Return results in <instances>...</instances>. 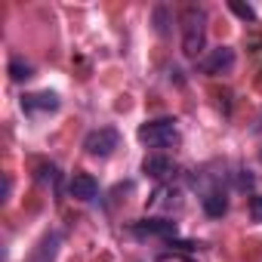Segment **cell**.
Segmentation results:
<instances>
[{
    "label": "cell",
    "mask_w": 262,
    "mask_h": 262,
    "mask_svg": "<svg viewBox=\"0 0 262 262\" xmlns=\"http://www.w3.org/2000/svg\"><path fill=\"white\" fill-rule=\"evenodd\" d=\"M207 47V13L201 7H188L182 13V53L198 59Z\"/></svg>",
    "instance_id": "1"
},
{
    "label": "cell",
    "mask_w": 262,
    "mask_h": 262,
    "mask_svg": "<svg viewBox=\"0 0 262 262\" xmlns=\"http://www.w3.org/2000/svg\"><path fill=\"white\" fill-rule=\"evenodd\" d=\"M136 136L142 145L148 148H170L179 142V126H176V117H161V120H148L136 129Z\"/></svg>",
    "instance_id": "2"
},
{
    "label": "cell",
    "mask_w": 262,
    "mask_h": 262,
    "mask_svg": "<svg viewBox=\"0 0 262 262\" xmlns=\"http://www.w3.org/2000/svg\"><path fill=\"white\" fill-rule=\"evenodd\" d=\"M117 145H120V133H117L114 126L90 129L86 139H83V151H86L90 158H111Z\"/></svg>",
    "instance_id": "3"
},
{
    "label": "cell",
    "mask_w": 262,
    "mask_h": 262,
    "mask_svg": "<svg viewBox=\"0 0 262 262\" xmlns=\"http://www.w3.org/2000/svg\"><path fill=\"white\" fill-rule=\"evenodd\" d=\"M129 231H133L136 237H164V241H173L179 225L173 219H139L129 225Z\"/></svg>",
    "instance_id": "4"
},
{
    "label": "cell",
    "mask_w": 262,
    "mask_h": 262,
    "mask_svg": "<svg viewBox=\"0 0 262 262\" xmlns=\"http://www.w3.org/2000/svg\"><path fill=\"white\" fill-rule=\"evenodd\" d=\"M234 50L231 47H216V50H210V56H204V62H201V71L204 74H210V77H219V74H228L231 68H234Z\"/></svg>",
    "instance_id": "5"
},
{
    "label": "cell",
    "mask_w": 262,
    "mask_h": 262,
    "mask_svg": "<svg viewBox=\"0 0 262 262\" xmlns=\"http://www.w3.org/2000/svg\"><path fill=\"white\" fill-rule=\"evenodd\" d=\"M201 207H204V213H207L210 219H219V216L228 213V191L222 188V182H213L210 188H204Z\"/></svg>",
    "instance_id": "6"
},
{
    "label": "cell",
    "mask_w": 262,
    "mask_h": 262,
    "mask_svg": "<svg viewBox=\"0 0 262 262\" xmlns=\"http://www.w3.org/2000/svg\"><path fill=\"white\" fill-rule=\"evenodd\" d=\"M176 161L173 158H167V155H148L145 161H142V173L148 176V179H158V182H167V179H173L176 176Z\"/></svg>",
    "instance_id": "7"
},
{
    "label": "cell",
    "mask_w": 262,
    "mask_h": 262,
    "mask_svg": "<svg viewBox=\"0 0 262 262\" xmlns=\"http://www.w3.org/2000/svg\"><path fill=\"white\" fill-rule=\"evenodd\" d=\"M59 105H62L59 96L50 93V90L22 96V111H28V114H50V111H59Z\"/></svg>",
    "instance_id": "8"
},
{
    "label": "cell",
    "mask_w": 262,
    "mask_h": 262,
    "mask_svg": "<svg viewBox=\"0 0 262 262\" xmlns=\"http://www.w3.org/2000/svg\"><path fill=\"white\" fill-rule=\"evenodd\" d=\"M68 191H71L74 201H93L99 194V182L90 173H74L71 182H68Z\"/></svg>",
    "instance_id": "9"
},
{
    "label": "cell",
    "mask_w": 262,
    "mask_h": 262,
    "mask_svg": "<svg viewBox=\"0 0 262 262\" xmlns=\"http://www.w3.org/2000/svg\"><path fill=\"white\" fill-rule=\"evenodd\" d=\"M59 244H62V234H59V231H50V234L40 241V247H37V253H34L31 262H53L56 253H59Z\"/></svg>",
    "instance_id": "10"
},
{
    "label": "cell",
    "mask_w": 262,
    "mask_h": 262,
    "mask_svg": "<svg viewBox=\"0 0 262 262\" xmlns=\"http://www.w3.org/2000/svg\"><path fill=\"white\" fill-rule=\"evenodd\" d=\"M10 77H13L16 83H22V80L34 77V68H31V62H25L22 56H13V59H10Z\"/></svg>",
    "instance_id": "11"
},
{
    "label": "cell",
    "mask_w": 262,
    "mask_h": 262,
    "mask_svg": "<svg viewBox=\"0 0 262 262\" xmlns=\"http://www.w3.org/2000/svg\"><path fill=\"white\" fill-rule=\"evenodd\" d=\"M151 19H155V31H158L161 37H167V34H170V10H167L164 4H158V7L151 10Z\"/></svg>",
    "instance_id": "12"
},
{
    "label": "cell",
    "mask_w": 262,
    "mask_h": 262,
    "mask_svg": "<svg viewBox=\"0 0 262 262\" xmlns=\"http://www.w3.org/2000/svg\"><path fill=\"white\" fill-rule=\"evenodd\" d=\"M228 10H231L234 16H241L244 22H256V10H253L250 4H241V0H228Z\"/></svg>",
    "instance_id": "13"
},
{
    "label": "cell",
    "mask_w": 262,
    "mask_h": 262,
    "mask_svg": "<svg viewBox=\"0 0 262 262\" xmlns=\"http://www.w3.org/2000/svg\"><path fill=\"white\" fill-rule=\"evenodd\" d=\"M250 216H253V222H262V194H253V201H250Z\"/></svg>",
    "instance_id": "14"
},
{
    "label": "cell",
    "mask_w": 262,
    "mask_h": 262,
    "mask_svg": "<svg viewBox=\"0 0 262 262\" xmlns=\"http://www.w3.org/2000/svg\"><path fill=\"white\" fill-rule=\"evenodd\" d=\"M237 185H241V188H253V176H250V173H244V176L237 179Z\"/></svg>",
    "instance_id": "15"
}]
</instances>
